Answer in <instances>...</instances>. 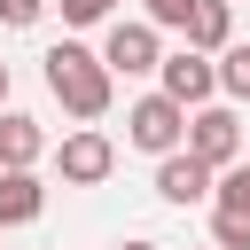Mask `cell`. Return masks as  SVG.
Masks as SVG:
<instances>
[{"instance_id":"cell-16","label":"cell","mask_w":250,"mask_h":250,"mask_svg":"<svg viewBox=\"0 0 250 250\" xmlns=\"http://www.w3.org/2000/svg\"><path fill=\"white\" fill-rule=\"evenodd\" d=\"M55 8H62V23H109L117 0H55Z\"/></svg>"},{"instance_id":"cell-6","label":"cell","mask_w":250,"mask_h":250,"mask_svg":"<svg viewBox=\"0 0 250 250\" xmlns=\"http://www.w3.org/2000/svg\"><path fill=\"white\" fill-rule=\"evenodd\" d=\"M156 78H164V94H172L180 109H203V102L219 94V62H211V55H195V47L164 55V62H156Z\"/></svg>"},{"instance_id":"cell-12","label":"cell","mask_w":250,"mask_h":250,"mask_svg":"<svg viewBox=\"0 0 250 250\" xmlns=\"http://www.w3.org/2000/svg\"><path fill=\"white\" fill-rule=\"evenodd\" d=\"M211 242L219 250H250V211H219L211 203Z\"/></svg>"},{"instance_id":"cell-2","label":"cell","mask_w":250,"mask_h":250,"mask_svg":"<svg viewBox=\"0 0 250 250\" xmlns=\"http://www.w3.org/2000/svg\"><path fill=\"white\" fill-rule=\"evenodd\" d=\"M125 141L148 148V156H172V148H188V109L156 86V94H141V102L125 109Z\"/></svg>"},{"instance_id":"cell-11","label":"cell","mask_w":250,"mask_h":250,"mask_svg":"<svg viewBox=\"0 0 250 250\" xmlns=\"http://www.w3.org/2000/svg\"><path fill=\"white\" fill-rule=\"evenodd\" d=\"M219 94H234V102H250V47L234 39L227 55H219Z\"/></svg>"},{"instance_id":"cell-5","label":"cell","mask_w":250,"mask_h":250,"mask_svg":"<svg viewBox=\"0 0 250 250\" xmlns=\"http://www.w3.org/2000/svg\"><path fill=\"white\" fill-rule=\"evenodd\" d=\"M55 172H62V188H102V180L117 172V141L94 133V125H78V133L55 148Z\"/></svg>"},{"instance_id":"cell-7","label":"cell","mask_w":250,"mask_h":250,"mask_svg":"<svg viewBox=\"0 0 250 250\" xmlns=\"http://www.w3.org/2000/svg\"><path fill=\"white\" fill-rule=\"evenodd\" d=\"M211 188H219V172H211V164H195L188 148L156 156V195H164V203H203Z\"/></svg>"},{"instance_id":"cell-10","label":"cell","mask_w":250,"mask_h":250,"mask_svg":"<svg viewBox=\"0 0 250 250\" xmlns=\"http://www.w3.org/2000/svg\"><path fill=\"white\" fill-rule=\"evenodd\" d=\"M47 211V180L39 172H0V227H31Z\"/></svg>"},{"instance_id":"cell-3","label":"cell","mask_w":250,"mask_h":250,"mask_svg":"<svg viewBox=\"0 0 250 250\" xmlns=\"http://www.w3.org/2000/svg\"><path fill=\"white\" fill-rule=\"evenodd\" d=\"M102 62H109V78H141V70H156V62H164L156 23H148V16H117V23L102 31Z\"/></svg>"},{"instance_id":"cell-19","label":"cell","mask_w":250,"mask_h":250,"mask_svg":"<svg viewBox=\"0 0 250 250\" xmlns=\"http://www.w3.org/2000/svg\"><path fill=\"white\" fill-rule=\"evenodd\" d=\"M211 250H219V242H211Z\"/></svg>"},{"instance_id":"cell-14","label":"cell","mask_w":250,"mask_h":250,"mask_svg":"<svg viewBox=\"0 0 250 250\" xmlns=\"http://www.w3.org/2000/svg\"><path fill=\"white\" fill-rule=\"evenodd\" d=\"M39 16H47V0H0V23L8 31H31Z\"/></svg>"},{"instance_id":"cell-1","label":"cell","mask_w":250,"mask_h":250,"mask_svg":"<svg viewBox=\"0 0 250 250\" xmlns=\"http://www.w3.org/2000/svg\"><path fill=\"white\" fill-rule=\"evenodd\" d=\"M47 94L78 117V125H94L102 109H109V94H117V78H109V62H102V47H78V39H55L47 47Z\"/></svg>"},{"instance_id":"cell-8","label":"cell","mask_w":250,"mask_h":250,"mask_svg":"<svg viewBox=\"0 0 250 250\" xmlns=\"http://www.w3.org/2000/svg\"><path fill=\"white\" fill-rule=\"evenodd\" d=\"M47 156V125L23 109H0V172H31Z\"/></svg>"},{"instance_id":"cell-17","label":"cell","mask_w":250,"mask_h":250,"mask_svg":"<svg viewBox=\"0 0 250 250\" xmlns=\"http://www.w3.org/2000/svg\"><path fill=\"white\" fill-rule=\"evenodd\" d=\"M0 109H8V62H0Z\"/></svg>"},{"instance_id":"cell-13","label":"cell","mask_w":250,"mask_h":250,"mask_svg":"<svg viewBox=\"0 0 250 250\" xmlns=\"http://www.w3.org/2000/svg\"><path fill=\"white\" fill-rule=\"evenodd\" d=\"M211 203H219V211H250V164H227L219 188H211Z\"/></svg>"},{"instance_id":"cell-18","label":"cell","mask_w":250,"mask_h":250,"mask_svg":"<svg viewBox=\"0 0 250 250\" xmlns=\"http://www.w3.org/2000/svg\"><path fill=\"white\" fill-rule=\"evenodd\" d=\"M117 250H156V242H117Z\"/></svg>"},{"instance_id":"cell-9","label":"cell","mask_w":250,"mask_h":250,"mask_svg":"<svg viewBox=\"0 0 250 250\" xmlns=\"http://www.w3.org/2000/svg\"><path fill=\"white\" fill-rule=\"evenodd\" d=\"M188 47L195 55H227L234 47V0H195L188 8Z\"/></svg>"},{"instance_id":"cell-4","label":"cell","mask_w":250,"mask_h":250,"mask_svg":"<svg viewBox=\"0 0 250 250\" xmlns=\"http://www.w3.org/2000/svg\"><path fill=\"white\" fill-rule=\"evenodd\" d=\"M188 156H195V164H211V172H227V164L242 156V117H234L227 102L188 109Z\"/></svg>"},{"instance_id":"cell-15","label":"cell","mask_w":250,"mask_h":250,"mask_svg":"<svg viewBox=\"0 0 250 250\" xmlns=\"http://www.w3.org/2000/svg\"><path fill=\"white\" fill-rule=\"evenodd\" d=\"M188 8H195V0H141V16H148L156 31H164V23H180V31H188Z\"/></svg>"}]
</instances>
